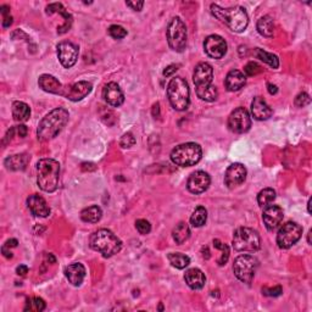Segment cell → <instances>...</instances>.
<instances>
[{"label": "cell", "instance_id": "obj_30", "mask_svg": "<svg viewBox=\"0 0 312 312\" xmlns=\"http://www.w3.org/2000/svg\"><path fill=\"white\" fill-rule=\"evenodd\" d=\"M257 28V32L261 34V36L267 37V38H270V37H272L274 34V21L273 18L271 16H262L260 20L257 21L256 24Z\"/></svg>", "mask_w": 312, "mask_h": 312}, {"label": "cell", "instance_id": "obj_6", "mask_svg": "<svg viewBox=\"0 0 312 312\" xmlns=\"http://www.w3.org/2000/svg\"><path fill=\"white\" fill-rule=\"evenodd\" d=\"M201 146L196 143H184L177 145L171 151V160L174 165L180 167L194 166L201 160Z\"/></svg>", "mask_w": 312, "mask_h": 312}, {"label": "cell", "instance_id": "obj_4", "mask_svg": "<svg viewBox=\"0 0 312 312\" xmlns=\"http://www.w3.org/2000/svg\"><path fill=\"white\" fill-rule=\"evenodd\" d=\"M90 248L104 257H111L122 249V242L111 230L101 228L90 236Z\"/></svg>", "mask_w": 312, "mask_h": 312}, {"label": "cell", "instance_id": "obj_18", "mask_svg": "<svg viewBox=\"0 0 312 312\" xmlns=\"http://www.w3.org/2000/svg\"><path fill=\"white\" fill-rule=\"evenodd\" d=\"M92 89L93 87L89 82H87V81H81V82H77L72 84V86L65 88L64 96L71 101H80L86 98V96L92 92Z\"/></svg>", "mask_w": 312, "mask_h": 312}, {"label": "cell", "instance_id": "obj_29", "mask_svg": "<svg viewBox=\"0 0 312 312\" xmlns=\"http://www.w3.org/2000/svg\"><path fill=\"white\" fill-rule=\"evenodd\" d=\"M102 211L100 206L98 205H93V206L86 207L81 212V218L82 221L87 223H96L101 220Z\"/></svg>", "mask_w": 312, "mask_h": 312}, {"label": "cell", "instance_id": "obj_31", "mask_svg": "<svg viewBox=\"0 0 312 312\" xmlns=\"http://www.w3.org/2000/svg\"><path fill=\"white\" fill-rule=\"evenodd\" d=\"M172 236H173L174 242H176L177 244H179V245L183 244V243H186L190 237L189 226L186 222L178 223L176 227H174Z\"/></svg>", "mask_w": 312, "mask_h": 312}, {"label": "cell", "instance_id": "obj_13", "mask_svg": "<svg viewBox=\"0 0 312 312\" xmlns=\"http://www.w3.org/2000/svg\"><path fill=\"white\" fill-rule=\"evenodd\" d=\"M204 50L212 59H222L227 53V43L218 34H211L204 42Z\"/></svg>", "mask_w": 312, "mask_h": 312}, {"label": "cell", "instance_id": "obj_9", "mask_svg": "<svg viewBox=\"0 0 312 312\" xmlns=\"http://www.w3.org/2000/svg\"><path fill=\"white\" fill-rule=\"evenodd\" d=\"M257 267V258L251 256V255H239V256L234 260L233 264V271L236 277L240 282L246 283V284H250L252 282Z\"/></svg>", "mask_w": 312, "mask_h": 312}, {"label": "cell", "instance_id": "obj_51", "mask_svg": "<svg viewBox=\"0 0 312 312\" xmlns=\"http://www.w3.org/2000/svg\"><path fill=\"white\" fill-rule=\"evenodd\" d=\"M2 252H3V255H4L6 258H11L12 257L11 250L9 248H6V246H4V245H3V248H2Z\"/></svg>", "mask_w": 312, "mask_h": 312}, {"label": "cell", "instance_id": "obj_24", "mask_svg": "<svg viewBox=\"0 0 312 312\" xmlns=\"http://www.w3.org/2000/svg\"><path fill=\"white\" fill-rule=\"evenodd\" d=\"M184 280H186V283L190 289L198 290L205 285L206 277H205V274L199 268H189L184 273Z\"/></svg>", "mask_w": 312, "mask_h": 312}, {"label": "cell", "instance_id": "obj_54", "mask_svg": "<svg viewBox=\"0 0 312 312\" xmlns=\"http://www.w3.org/2000/svg\"><path fill=\"white\" fill-rule=\"evenodd\" d=\"M311 233H312V230H310V232H308V236H307V242H308V244H311Z\"/></svg>", "mask_w": 312, "mask_h": 312}, {"label": "cell", "instance_id": "obj_25", "mask_svg": "<svg viewBox=\"0 0 312 312\" xmlns=\"http://www.w3.org/2000/svg\"><path fill=\"white\" fill-rule=\"evenodd\" d=\"M55 12L61 14L65 18V23L62 24L61 27L58 28V33L59 34L66 33L67 31H70L71 26H72V16H71V14H68V12L65 10V8L62 6V4H60V3H53V4H49L46 6V14L53 15L55 14Z\"/></svg>", "mask_w": 312, "mask_h": 312}, {"label": "cell", "instance_id": "obj_19", "mask_svg": "<svg viewBox=\"0 0 312 312\" xmlns=\"http://www.w3.org/2000/svg\"><path fill=\"white\" fill-rule=\"evenodd\" d=\"M102 98H104V100L109 105L114 106V108H118L124 101L123 92L121 90L120 86L115 82L108 83L104 87V89H102Z\"/></svg>", "mask_w": 312, "mask_h": 312}, {"label": "cell", "instance_id": "obj_46", "mask_svg": "<svg viewBox=\"0 0 312 312\" xmlns=\"http://www.w3.org/2000/svg\"><path fill=\"white\" fill-rule=\"evenodd\" d=\"M15 129H16V133L18 137H21V138H24V137L27 136V127L24 126V124H20V126L15 127Z\"/></svg>", "mask_w": 312, "mask_h": 312}, {"label": "cell", "instance_id": "obj_50", "mask_svg": "<svg viewBox=\"0 0 312 312\" xmlns=\"http://www.w3.org/2000/svg\"><path fill=\"white\" fill-rule=\"evenodd\" d=\"M152 116L160 117V104H159V102H156V104L152 106Z\"/></svg>", "mask_w": 312, "mask_h": 312}, {"label": "cell", "instance_id": "obj_11", "mask_svg": "<svg viewBox=\"0 0 312 312\" xmlns=\"http://www.w3.org/2000/svg\"><path fill=\"white\" fill-rule=\"evenodd\" d=\"M251 127V117L244 108H237L228 117V128L237 134L246 133Z\"/></svg>", "mask_w": 312, "mask_h": 312}, {"label": "cell", "instance_id": "obj_17", "mask_svg": "<svg viewBox=\"0 0 312 312\" xmlns=\"http://www.w3.org/2000/svg\"><path fill=\"white\" fill-rule=\"evenodd\" d=\"M283 214L282 207L278 205H267L265 207L264 214H262V220H264L265 226L268 230H274L277 227L282 223L283 221Z\"/></svg>", "mask_w": 312, "mask_h": 312}, {"label": "cell", "instance_id": "obj_21", "mask_svg": "<svg viewBox=\"0 0 312 312\" xmlns=\"http://www.w3.org/2000/svg\"><path fill=\"white\" fill-rule=\"evenodd\" d=\"M273 111L262 96H256L251 102V115L255 120L265 121L272 116Z\"/></svg>", "mask_w": 312, "mask_h": 312}, {"label": "cell", "instance_id": "obj_5", "mask_svg": "<svg viewBox=\"0 0 312 312\" xmlns=\"http://www.w3.org/2000/svg\"><path fill=\"white\" fill-rule=\"evenodd\" d=\"M168 101L174 110L184 111L188 109L190 101L189 86L182 77H176L171 80L167 86Z\"/></svg>", "mask_w": 312, "mask_h": 312}, {"label": "cell", "instance_id": "obj_44", "mask_svg": "<svg viewBox=\"0 0 312 312\" xmlns=\"http://www.w3.org/2000/svg\"><path fill=\"white\" fill-rule=\"evenodd\" d=\"M126 4L127 6H129L132 10L140 11L143 9V6H144V2H142V0H138V2H127Z\"/></svg>", "mask_w": 312, "mask_h": 312}, {"label": "cell", "instance_id": "obj_14", "mask_svg": "<svg viewBox=\"0 0 312 312\" xmlns=\"http://www.w3.org/2000/svg\"><path fill=\"white\" fill-rule=\"evenodd\" d=\"M78 54V46L71 42H61L58 45V56L61 65L65 68H71L77 62Z\"/></svg>", "mask_w": 312, "mask_h": 312}, {"label": "cell", "instance_id": "obj_23", "mask_svg": "<svg viewBox=\"0 0 312 312\" xmlns=\"http://www.w3.org/2000/svg\"><path fill=\"white\" fill-rule=\"evenodd\" d=\"M65 276H66L68 282L72 285H81L83 283L84 277H86V267H84L82 264H80V262L68 265V266L65 268Z\"/></svg>", "mask_w": 312, "mask_h": 312}, {"label": "cell", "instance_id": "obj_16", "mask_svg": "<svg viewBox=\"0 0 312 312\" xmlns=\"http://www.w3.org/2000/svg\"><path fill=\"white\" fill-rule=\"evenodd\" d=\"M246 179V168L242 164H232L227 168L224 174V183L229 189L236 188L245 182Z\"/></svg>", "mask_w": 312, "mask_h": 312}, {"label": "cell", "instance_id": "obj_22", "mask_svg": "<svg viewBox=\"0 0 312 312\" xmlns=\"http://www.w3.org/2000/svg\"><path fill=\"white\" fill-rule=\"evenodd\" d=\"M38 84L40 88L46 93L64 95L65 87L62 86L54 76H50V74H42L38 80Z\"/></svg>", "mask_w": 312, "mask_h": 312}, {"label": "cell", "instance_id": "obj_53", "mask_svg": "<svg viewBox=\"0 0 312 312\" xmlns=\"http://www.w3.org/2000/svg\"><path fill=\"white\" fill-rule=\"evenodd\" d=\"M311 199L310 200H308V202H307V210H308V214H311Z\"/></svg>", "mask_w": 312, "mask_h": 312}, {"label": "cell", "instance_id": "obj_26", "mask_svg": "<svg viewBox=\"0 0 312 312\" xmlns=\"http://www.w3.org/2000/svg\"><path fill=\"white\" fill-rule=\"evenodd\" d=\"M245 83H246L245 74L239 70L229 71L226 77V81H224L226 88L227 90H229V92H238V90H240L245 86Z\"/></svg>", "mask_w": 312, "mask_h": 312}, {"label": "cell", "instance_id": "obj_32", "mask_svg": "<svg viewBox=\"0 0 312 312\" xmlns=\"http://www.w3.org/2000/svg\"><path fill=\"white\" fill-rule=\"evenodd\" d=\"M254 54H255V56H256L257 59H260V60L264 61L265 64H267L268 66H271L272 68H278V66H279V59L277 58V55L265 51L264 49H260V48L255 49Z\"/></svg>", "mask_w": 312, "mask_h": 312}, {"label": "cell", "instance_id": "obj_27", "mask_svg": "<svg viewBox=\"0 0 312 312\" xmlns=\"http://www.w3.org/2000/svg\"><path fill=\"white\" fill-rule=\"evenodd\" d=\"M4 164L9 171H22L28 164V156L24 154L11 155L5 159Z\"/></svg>", "mask_w": 312, "mask_h": 312}, {"label": "cell", "instance_id": "obj_40", "mask_svg": "<svg viewBox=\"0 0 312 312\" xmlns=\"http://www.w3.org/2000/svg\"><path fill=\"white\" fill-rule=\"evenodd\" d=\"M136 228L139 232V234H142V236H146V234L150 233L151 224L149 223L146 220H143V218H140V220H138L136 222Z\"/></svg>", "mask_w": 312, "mask_h": 312}, {"label": "cell", "instance_id": "obj_20", "mask_svg": "<svg viewBox=\"0 0 312 312\" xmlns=\"http://www.w3.org/2000/svg\"><path fill=\"white\" fill-rule=\"evenodd\" d=\"M27 205L31 212L37 217H48L51 212L44 198L38 194L30 195V198L27 199Z\"/></svg>", "mask_w": 312, "mask_h": 312}, {"label": "cell", "instance_id": "obj_1", "mask_svg": "<svg viewBox=\"0 0 312 312\" xmlns=\"http://www.w3.org/2000/svg\"><path fill=\"white\" fill-rule=\"evenodd\" d=\"M68 111L64 108H58L49 112L46 116L40 121L38 129H37V136L38 139L42 142H46L55 138L62 129L65 128L68 122Z\"/></svg>", "mask_w": 312, "mask_h": 312}, {"label": "cell", "instance_id": "obj_8", "mask_svg": "<svg viewBox=\"0 0 312 312\" xmlns=\"http://www.w3.org/2000/svg\"><path fill=\"white\" fill-rule=\"evenodd\" d=\"M166 37L170 48L177 53H182L186 49L188 38L186 23L179 17H173L168 23Z\"/></svg>", "mask_w": 312, "mask_h": 312}, {"label": "cell", "instance_id": "obj_38", "mask_svg": "<svg viewBox=\"0 0 312 312\" xmlns=\"http://www.w3.org/2000/svg\"><path fill=\"white\" fill-rule=\"evenodd\" d=\"M262 67L260 66V65L257 64V62L255 61H250L248 62V64L245 65L244 67V73H245V77L249 76V77H252V76H256V74L261 73L262 72Z\"/></svg>", "mask_w": 312, "mask_h": 312}, {"label": "cell", "instance_id": "obj_45", "mask_svg": "<svg viewBox=\"0 0 312 312\" xmlns=\"http://www.w3.org/2000/svg\"><path fill=\"white\" fill-rule=\"evenodd\" d=\"M178 70V65H170L164 70V76L165 77H171L172 74Z\"/></svg>", "mask_w": 312, "mask_h": 312}, {"label": "cell", "instance_id": "obj_39", "mask_svg": "<svg viewBox=\"0 0 312 312\" xmlns=\"http://www.w3.org/2000/svg\"><path fill=\"white\" fill-rule=\"evenodd\" d=\"M109 34L114 39H123L127 36V31L124 30L122 26H118V24H112L109 27Z\"/></svg>", "mask_w": 312, "mask_h": 312}, {"label": "cell", "instance_id": "obj_47", "mask_svg": "<svg viewBox=\"0 0 312 312\" xmlns=\"http://www.w3.org/2000/svg\"><path fill=\"white\" fill-rule=\"evenodd\" d=\"M16 273L18 276H24V274L28 273V267L24 266V265H20V266L16 268Z\"/></svg>", "mask_w": 312, "mask_h": 312}, {"label": "cell", "instance_id": "obj_37", "mask_svg": "<svg viewBox=\"0 0 312 312\" xmlns=\"http://www.w3.org/2000/svg\"><path fill=\"white\" fill-rule=\"evenodd\" d=\"M214 246L216 249H218V250L222 251V254H221L220 258H218V260H217V264L220 265V266H223V265L227 264V261H228V258H229V248H228V245L224 244V243L221 242V240L215 239L214 240Z\"/></svg>", "mask_w": 312, "mask_h": 312}, {"label": "cell", "instance_id": "obj_12", "mask_svg": "<svg viewBox=\"0 0 312 312\" xmlns=\"http://www.w3.org/2000/svg\"><path fill=\"white\" fill-rule=\"evenodd\" d=\"M193 81L196 87V93L201 92V90L210 88L214 81V68L207 62H200L196 65L194 74H193Z\"/></svg>", "mask_w": 312, "mask_h": 312}, {"label": "cell", "instance_id": "obj_36", "mask_svg": "<svg viewBox=\"0 0 312 312\" xmlns=\"http://www.w3.org/2000/svg\"><path fill=\"white\" fill-rule=\"evenodd\" d=\"M46 307L45 301L42 298H31L28 299L24 306V311H33V312H42Z\"/></svg>", "mask_w": 312, "mask_h": 312}, {"label": "cell", "instance_id": "obj_7", "mask_svg": "<svg viewBox=\"0 0 312 312\" xmlns=\"http://www.w3.org/2000/svg\"><path fill=\"white\" fill-rule=\"evenodd\" d=\"M233 248L237 251L254 252L261 246V238L256 230L248 227H240L233 234Z\"/></svg>", "mask_w": 312, "mask_h": 312}, {"label": "cell", "instance_id": "obj_3", "mask_svg": "<svg viewBox=\"0 0 312 312\" xmlns=\"http://www.w3.org/2000/svg\"><path fill=\"white\" fill-rule=\"evenodd\" d=\"M60 179V164L54 159H42L37 164V183L45 193L58 189Z\"/></svg>", "mask_w": 312, "mask_h": 312}, {"label": "cell", "instance_id": "obj_15", "mask_svg": "<svg viewBox=\"0 0 312 312\" xmlns=\"http://www.w3.org/2000/svg\"><path fill=\"white\" fill-rule=\"evenodd\" d=\"M211 178L205 171H196L189 176L188 182H187V188L193 194H201L206 192L210 187Z\"/></svg>", "mask_w": 312, "mask_h": 312}, {"label": "cell", "instance_id": "obj_48", "mask_svg": "<svg viewBox=\"0 0 312 312\" xmlns=\"http://www.w3.org/2000/svg\"><path fill=\"white\" fill-rule=\"evenodd\" d=\"M17 244H18V242L16 239H9V240H6V243L4 244V246H6V248H16L17 246Z\"/></svg>", "mask_w": 312, "mask_h": 312}, {"label": "cell", "instance_id": "obj_34", "mask_svg": "<svg viewBox=\"0 0 312 312\" xmlns=\"http://www.w3.org/2000/svg\"><path fill=\"white\" fill-rule=\"evenodd\" d=\"M207 210L204 206H198L190 217V223L194 227H202L206 223Z\"/></svg>", "mask_w": 312, "mask_h": 312}, {"label": "cell", "instance_id": "obj_42", "mask_svg": "<svg viewBox=\"0 0 312 312\" xmlns=\"http://www.w3.org/2000/svg\"><path fill=\"white\" fill-rule=\"evenodd\" d=\"M311 102L310 95L307 93H300L298 96L295 98V105L299 106V108H304V106L308 105Z\"/></svg>", "mask_w": 312, "mask_h": 312}, {"label": "cell", "instance_id": "obj_28", "mask_svg": "<svg viewBox=\"0 0 312 312\" xmlns=\"http://www.w3.org/2000/svg\"><path fill=\"white\" fill-rule=\"evenodd\" d=\"M31 116V109L26 102L15 101L12 104V117L17 122H26Z\"/></svg>", "mask_w": 312, "mask_h": 312}, {"label": "cell", "instance_id": "obj_43", "mask_svg": "<svg viewBox=\"0 0 312 312\" xmlns=\"http://www.w3.org/2000/svg\"><path fill=\"white\" fill-rule=\"evenodd\" d=\"M282 287L279 285L274 287V288H267V287L262 288V294L266 296H279L282 294Z\"/></svg>", "mask_w": 312, "mask_h": 312}, {"label": "cell", "instance_id": "obj_2", "mask_svg": "<svg viewBox=\"0 0 312 312\" xmlns=\"http://www.w3.org/2000/svg\"><path fill=\"white\" fill-rule=\"evenodd\" d=\"M211 14L217 20L226 24L233 32L240 33L246 30L249 24V16L245 9L242 6H234V8L223 9L216 4L211 5Z\"/></svg>", "mask_w": 312, "mask_h": 312}, {"label": "cell", "instance_id": "obj_41", "mask_svg": "<svg viewBox=\"0 0 312 312\" xmlns=\"http://www.w3.org/2000/svg\"><path fill=\"white\" fill-rule=\"evenodd\" d=\"M136 144V138H134V136L131 132L128 133H124L122 137H121L120 140V145L122 146L123 149H128L132 148V146Z\"/></svg>", "mask_w": 312, "mask_h": 312}, {"label": "cell", "instance_id": "obj_35", "mask_svg": "<svg viewBox=\"0 0 312 312\" xmlns=\"http://www.w3.org/2000/svg\"><path fill=\"white\" fill-rule=\"evenodd\" d=\"M276 199V192L272 188L262 189L257 194V202L261 207H266L267 205L272 204Z\"/></svg>", "mask_w": 312, "mask_h": 312}, {"label": "cell", "instance_id": "obj_10", "mask_svg": "<svg viewBox=\"0 0 312 312\" xmlns=\"http://www.w3.org/2000/svg\"><path fill=\"white\" fill-rule=\"evenodd\" d=\"M302 236L300 224L295 222H287L280 227L277 233V244L280 249H289L299 242Z\"/></svg>", "mask_w": 312, "mask_h": 312}, {"label": "cell", "instance_id": "obj_52", "mask_svg": "<svg viewBox=\"0 0 312 312\" xmlns=\"http://www.w3.org/2000/svg\"><path fill=\"white\" fill-rule=\"evenodd\" d=\"M267 89H268V93H270L271 95L276 94V93L278 92V88H277V86H274V84H271V83L267 84Z\"/></svg>", "mask_w": 312, "mask_h": 312}, {"label": "cell", "instance_id": "obj_49", "mask_svg": "<svg viewBox=\"0 0 312 312\" xmlns=\"http://www.w3.org/2000/svg\"><path fill=\"white\" fill-rule=\"evenodd\" d=\"M12 24V17L10 15H8V16H4V20H3V27L8 28L10 27Z\"/></svg>", "mask_w": 312, "mask_h": 312}, {"label": "cell", "instance_id": "obj_33", "mask_svg": "<svg viewBox=\"0 0 312 312\" xmlns=\"http://www.w3.org/2000/svg\"><path fill=\"white\" fill-rule=\"evenodd\" d=\"M167 257L170 264L173 267L178 268V270H183V268L188 267L190 264V258L187 255L180 254V252H171V254H168Z\"/></svg>", "mask_w": 312, "mask_h": 312}]
</instances>
